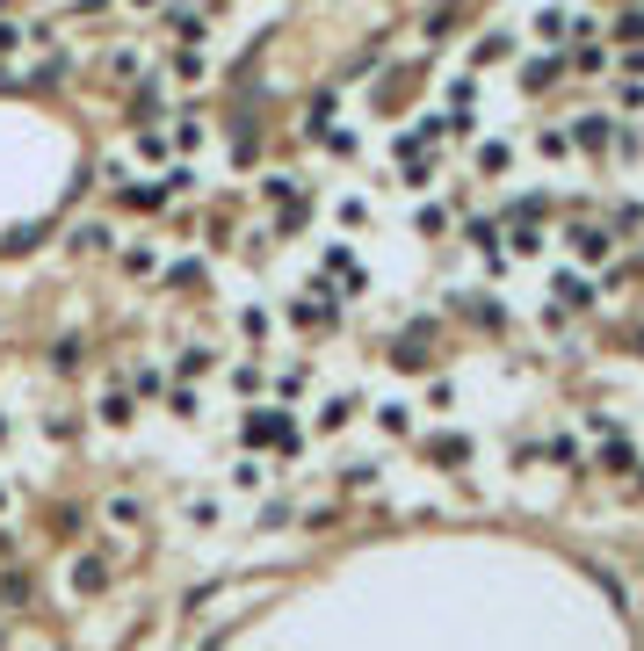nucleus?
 Listing matches in <instances>:
<instances>
[{"label":"nucleus","mask_w":644,"mask_h":651,"mask_svg":"<svg viewBox=\"0 0 644 651\" xmlns=\"http://www.w3.org/2000/svg\"><path fill=\"white\" fill-rule=\"evenodd\" d=\"M579 145H608V123L601 116H579Z\"/></svg>","instance_id":"obj_1"}]
</instances>
